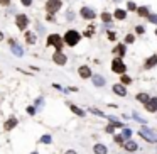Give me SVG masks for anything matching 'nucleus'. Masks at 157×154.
Returning <instances> with one entry per match:
<instances>
[{"instance_id":"obj_1","label":"nucleus","mask_w":157,"mask_h":154,"mask_svg":"<svg viewBox=\"0 0 157 154\" xmlns=\"http://www.w3.org/2000/svg\"><path fill=\"white\" fill-rule=\"evenodd\" d=\"M81 32L76 29H68L64 32V36H62V42H64V46H68V48H74V46H78V44L81 42Z\"/></svg>"},{"instance_id":"obj_27","label":"nucleus","mask_w":157,"mask_h":154,"mask_svg":"<svg viewBox=\"0 0 157 154\" xmlns=\"http://www.w3.org/2000/svg\"><path fill=\"white\" fill-rule=\"evenodd\" d=\"M120 83H122V85H130V83H132V78L128 76V75L123 73V75H120Z\"/></svg>"},{"instance_id":"obj_10","label":"nucleus","mask_w":157,"mask_h":154,"mask_svg":"<svg viewBox=\"0 0 157 154\" xmlns=\"http://www.w3.org/2000/svg\"><path fill=\"white\" fill-rule=\"evenodd\" d=\"M78 75H80V78H83V80H88V78H91L93 71L88 64H81L80 68H78Z\"/></svg>"},{"instance_id":"obj_18","label":"nucleus","mask_w":157,"mask_h":154,"mask_svg":"<svg viewBox=\"0 0 157 154\" xmlns=\"http://www.w3.org/2000/svg\"><path fill=\"white\" fill-rule=\"evenodd\" d=\"M10 51H12V54L17 56V58H22V56H24V48H22V46H19L17 42H14L10 46Z\"/></svg>"},{"instance_id":"obj_12","label":"nucleus","mask_w":157,"mask_h":154,"mask_svg":"<svg viewBox=\"0 0 157 154\" xmlns=\"http://www.w3.org/2000/svg\"><path fill=\"white\" fill-rule=\"evenodd\" d=\"M144 107H145L147 112H150V114H155V112H157V97H150V98L147 100L145 103H144Z\"/></svg>"},{"instance_id":"obj_24","label":"nucleus","mask_w":157,"mask_h":154,"mask_svg":"<svg viewBox=\"0 0 157 154\" xmlns=\"http://www.w3.org/2000/svg\"><path fill=\"white\" fill-rule=\"evenodd\" d=\"M95 29H96V27L93 26V24H91V26H88V27H86V31L83 32V36H84V37H91L93 34H95Z\"/></svg>"},{"instance_id":"obj_45","label":"nucleus","mask_w":157,"mask_h":154,"mask_svg":"<svg viewBox=\"0 0 157 154\" xmlns=\"http://www.w3.org/2000/svg\"><path fill=\"white\" fill-rule=\"evenodd\" d=\"M64 154H78V152H76V151H73V149H68Z\"/></svg>"},{"instance_id":"obj_19","label":"nucleus","mask_w":157,"mask_h":154,"mask_svg":"<svg viewBox=\"0 0 157 154\" xmlns=\"http://www.w3.org/2000/svg\"><path fill=\"white\" fill-rule=\"evenodd\" d=\"M112 15H113V19H117V20H125V19H127V10H125V9H115V12Z\"/></svg>"},{"instance_id":"obj_32","label":"nucleus","mask_w":157,"mask_h":154,"mask_svg":"<svg viewBox=\"0 0 157 154\" xmlns=\"http://www.w3.org/2000/svg\"><path fill=\"white\" fill-rule=\"evenodd\" d=\"M26 112H27L29 115H36V114H37V108H36L34 105H29V107L26 108Z\"/></svg>"},{"instance_id":"obj_7","label":"nucleus","mask_w":157,"mask_h":154,"mask_svg":"<svg viewBox=\"0 0 157 154\" xmlns=\"http://www.w3.org/2000/svg\"><path fill=\"white\" fill-rule=\"evenodd\" d=\"M80 17L84 19V20H95V19L98 17V14H96V12L93 10L91 7H86V5H83V7L80 9Z\"/></svg>"},{"instance_id":"obj_33","label":"nucleus","mask_w":157,"mask_h":154,"mask_svg":"<svg viewBox=\"0 0 157 154\" xmlns=\"http://www.w3.org/2000/svg\"><path fill=\"white\" fill-rule=\"evenodd\" d=\"M19 2H20L22 7H32L34 4V0H19Z\"/></svg>"},{"instance_id":"obj_3","label":"nucleus","mask_w":157,"mask_h":154,"mask_svg":"<svg viewBox=\"0 0 157 154\" xmlns=\"http://www.w3.org/2000/svg\"><path fill=\"white\" fill-rule=\"evenodd\" d=\"M29 24H30V19L27 14H24V12H20V14H15V27H17L19 31H27L29 29Z\"/></svg>"},{"instance_id":"obj_6","label":"nucleus","mask_w":157,"mask_h":154,"mask_svg":"<svg viewBox=\"0 0 157 154\" xmlns=\"http://www.w3.org/2000/svg\"><path fill=\"white\" fill-rule=\"evenodd\" d=\"M112 71L117 75H123L125 71H127V64L123 63V59L122 58H113V61H112Z\"/></svg>"},{"instance_id":"obj_35","label":"nucleus","mask_w":157,"mask_h":154,"mask_svg":"<svg viewBox=\"0 0 157 154\" xmlns=\"http://www.w3.org/2000/svg\"><path fill=\"white\" fill-rule=\"evenodd\" d=\"M122 136H123V139H125V141H127V139H130L132 130H130V129H123V132H122Z\"/></svg>"},{"instance_id":"obj_37","label":"nucleus","mask_w":157,"mask_h":154,"mask_svg":"<svg viewBox=\"0 0 157 154\" xmlns=\"http://www.w3.org/2000/svg\"><path fill=\"white\" fill-rule=\"evenodd\" d=\"M74 17H76L74 10H68V12H66V19H68V20H74Z\"/></svg>"},{"instance_id":"obj_39","label":"nucleus","mask_w":157,"mask_h":154,"mask_svg":"<svg viewBox=\"0 0 157 154\" xmlns=\"http://www.w3.org/2000/svg\"><path fill=\"white\" fill-rule=\"evenodd\" d=\"M12 0H0V7H10Z\"/></svg>"},{"instance_id":"obj_44","label":"nucleus","mask_w":157,"mask_h":154,"mask_svg":"<svg viewBox=\"0 0 157 154\" xmlns=\"http://www.w3.org/2000/svg\"><path fill=\"white\" fill-rule=\"evenodd\" d=\"M4 39H5V34L0 31V42H4Z\"/></svg>"},{"instance_id":"obj_22","label":"nucleus","mask_w":157,"mask_h":154,"mask_svg":"<svg viewBox=\"0 0 157 154\" xmlns=\"http://www.w3.org/2000/svg\"><path fill=\"white\" fill-rule=\"evenodd\" d=\"M135 12H137V15H139V17H144V19L150 14V10H149V7H147V5H140V7H137Z\"/></svg>"},{"instance_id":"obj_17","label":"nucleus","mask_w":157,"mask_h":154,"mask_svg":"<svg viewBox=\"0 0 157 154\" xmlns=\"http://www.w3.org/2000/svg\"><path fill=\"white\" fill-rule=\"evenodd\" d=\"M122 146H123V147H125V151H128V152H134V151L139 149L137 142H135V141H132V139H127L123 144H122Z\"/></svg>"},{"instance_id":"obj_8","label":"nucleus","mask_w":157,"mask_h":154,"mask_svg":"<svg viewBox=\"0 0 157 154\" xmlns=\"http://www.w3.org/2000/svg\"><path fill=\"white\" fill-rule=\"evenodd\" d=\"M112 53H113L115 58H123L125 54H127V44L125 42H118L113 46V49H112Z\"/></svg>"},{"instance_id":"obj_40","label":"nucleus","mask_w":157,"mask_h":154,"mask_svg":"<svg viewBox=\"0 0 157 154\" xmlns=\"http://www.w3.org/2000/svg\"><path fill=\"white\" fill-rule=\"evenodd\" d=\"M145 32V27L144 26H135V34H144Z\"/></svg>"},{"instance_id":"obj_4","label":"nucleus","mask_w":157,"mask_h":154,"mask_svg":"<svg viewBox=\"0 0 157 154\" xmlns=\"http://www.w3.org/2000/svg\"><path fill=\"white\" fill-rule=\"evenodd\" d=\"M46 14H58L62 9V0H46Z\"/></svg>"},{"instance_id":"obj_34","label":"nucleus","mask_w":157,"mask_h":154,"mask_svg":"<svg viewBox=\"0 0 157 154\" xmlns=\"http://www.w3.org/2000/svg\"><path fill=\"white\" fill-rule=\"evenodd\" d=\"M132 117L135 119V120H137V122H140V124H142V125H145V124H147V122H145V120H144V119H142V117H140V115H139V114H135V112H134V114H132Z\"/></svg>"},{"instance_id":"obj_5","label":"nucleus","mask_w":157,"mask_h":154,"mask_svg":"<svg viewBox=\"0 0 157 154\" xmlns=\"http://www.w3.org/2000/svg\"><path fill=\"white\" fill-rule=\"evenodd\" d=\"M139 134H140V137H142L144 141H147V142H152V144L157 142V134L154 130H150L149 127H145V125H142Z\"/></svg>"},{"instance_id":"obj_31","label":"nucleus","mask_w":157,"mask_h":154,"mask_svg":"<svg viewBox=\"0 0 157 154\" xmlns=\"http://www.w3.org/2000/svg\"><path fill=\"white\" fill-rule=\"evenodd\" d=\"M127 10L135 12L137 10V4H135V2H127Z\"/></svg>"},{"instance_id":"obj_9","label":"nucleus","mask_w":157,"mask_h":154,"mask_svg":"<svg viewBox=\"0 0 157 154\" xmlns=\"http://www.w3.org/2000/svg\"><path fill=\"white\" fill-rule=\"evenodd\" d=\"M52 63L58 64V66H64L66 63H68V56L62 51H54V54H52Z\"/></svg>"},{"instance_id":"obj_13","label":"nucleus","mask_w":157,"mask_h":154,"mask_svg":"<svg viewBox=\"0 0 157 154\" xmlns=\"http://www.w3.org/2000/svg\"><path fill=\"white\" fill-rule=\"evenodd\" d=\"M17 124H19L17 117H9L7 120H5V124H4V130H5V132H10L12 129L17 127Z\"/></svg>"},{"instance_id":"obj_38","label":"nucleus","mask_w":157,"mask_h":154,"mask_svg":"<svg viewBox=\"0 0 157 154\" xmlns=\"http://www.w3.org/2000/svg\"><path fill=\"white\" fill-rule=\"evenodd\" d=\"M42 105H44V98H42V97H39V98L36 100V105H34V107H36V108H37V107L42 108Z\"/></svg>"},{"instance_id":"obj_14","label":"nucleus","mask_w":157,"mask_h":154,"mask_svg":"<svg viewBox=\"0 0 157 154\" xmlns=\"http://www.w3.org/2000/svg\"><path fill=\"white\" fill-rule=\"evenodd\" d=\"M112 90H113V93L118 95V97H127V88H125V85H122V83H115L113 86H112Z\"/></svg>"},{"instance_id":"obj_36","label":"nucleus","mask_w":157,"mask_h":154,"mask_svg":"<svg viewBox=\"0 0 157 154\" xmlns=\"http://www.w3.org/2000/svg\"><path fill=\"white\" fill-rule=\"evenodd\" d=\"M145 19H147L149 22H152V24H157V15H155V14H149Z\"/></svg>"},{"instance_id":"obj_46","label":"nucleus","mask_w":157,"mask_h":154,"mask_svg":"<svg viewBox=\"0 0 157 154\" xmlns=\"http://www.w3.org/2000/svg\"><path fill=\"white\" fill-rule=\"evenodd\" d=\"M52 86H54L56 90H62V86H61V85H58V83H54V85H52Z\"/></svg>"},{"instance_id":"obj_25","label":"nucleus","mask_w":157,"mask_h":154,"mask_svg":"<svg viewBox=\"0 0 157 154\" xmlns=\"http://www.w3.org/2000/svg\"><path fill=\"white\" fill-rule=\"evenodd\" d=\"M135 98H137V102H140V103H145L147 102V100H149L150 98V97L149 95H147V93H137V97H135Z\"/></svg>"},{"instance_id":"obj_15","label":"nucleus","mask_w":157,"mask_h":154,"mask_svg":"<svg viewBox=\"0 0 157 154\" xmlns=\"http://www.w3.org/2000/svg\"><path fill=\"white\" fill-rule=\"evenodd\" d=\"M91 81H93V85H95L96 88L105 86V83H106L105 76H102V75H91Z\"/></svg>"},{"instance_id":"obj_23","label":"nucleus","mask_w":157,"mask_h":154,"mask_svg":"<svg viewBox=\"0 0 157 154\" xmlns=\"http://www.w3.org/2000/svg\"><path fill=\"white\" fill-rule=\"evenodd\" d=\"M70 110H71V112H73L74 115H78V117H84V115H86V112H84L83 108H80V107H78V105H73V103H71V105H70Z\"/></svg>"},{"instance_id":"obj_30","label":"nucleus","mask_w":157,"mask_h":154,"mask_svg":"<svg viewBox=\"0 0 157 154\" xmlns=\"http://www.w3.org/2000/svg\"><path fill=\"white\" fill-rule=\"evenodd\" d=\"M91 114H95V115H98V117H106V114H103L102 110H98V108H88Z\"/></svg>"},{"instance_id":"obj_20","label":"nucleus","mask_w":157,"mask_h":154,"mask_svg":"<svg viewBox=\"0 0 157 154\" xmlns=\"http://www.w3.org/2000/svg\"><path fill=\"white\" fill-rule=\"evenodd\" d=\"M93 152L95 154H108V147L105 144H95L93 146Z\"/></svg>"},{"instance_id":"obj_43","label":"nucleus","mask_w":157,"mask_h":154,"mask_svg":"<svg viewBox=\"0 0 157 154\" xmlns=\"http://www.w3.org/2000/svg\"><path fill=\"white\" fill-rule=\"evenodd\" d=\"M108 39L110 41H115V39H117V34H115L113 31H110V32H108Z\"/></svg>"},{"instance_id":"obj_48","label":"nucleus","mask_w":157,"mask_h":154,"mask_svg":"<svg viewBox=\"0 0 157 154\" xmlns=\"http://www.w3.org/2000/svg\"><path fill=\"white\" fill-rule=\"evenodd\" d=\"M155 36H157V29H155Z\"/></svg>"},{"instance_id":"obj_28","label":"nucleus","mask_w":157,"mask_h":154,"mask_svg":"<svg viewBox=\"0 0 157 154\" xmlns=\"http://www.w3.org/2000/svg\"><path fill=\"white\" fill-rule=\"evenodd\" d=\"M123 42L125 44H134V42H135V34H127L125 39H123Z\"/></svg>"},{"instance_id":"obj_49","label":"nucleus","mask_w":157,"mask_h":154,"mask_svg":"<svg viewBox=\"0 0 157 154\" xmlns=\"http://www.w3.org/2000/svg\"><path fill=\"white\" fill-rule=\"evenodd\" d=\"M32 154H37V152H32Z\"/></svg>"},{"instance_id":"obj_26","label":"nucleus","mask_w":157,"mask_h":154,"mask_svg":"<svg viewBox=\"0 0 157 154\" xmlns=\"http://www.w3.org/2000/svg\"><path fill=\"white\" fill-rule=\"evenodd\" d=\"M39 142H42V144H51V142H52V136H51V134H44V136L39 139Z\"/></svg>"},{"instance_id":"obj_29","label":"nucleus","mask_w":157,"mask_h":154,"mask_svg":"<svg viewBox=\"0 0 157 154\" xmlns=\"http://www.w3.org/2000/svg\"><path fill=\"white\" fill-rule=\"evenodd\" d=\"M113 141L117 144H120V146L125 142V139H123V136H122V134H113Z\"/></svg>"},{"instance_id":"obj_41","label":"nucleus","mask_w":157,"mask_h":154,"mask_svg":"<svg viewBox=\"0 0 157 154\" xmlns=\"http://www.w3.org/2000/svg\"><path fill=\"white\" fill-rule=\"evenodd\" d=\"M46 22H56L54 14H48V15H46Z\"/></svg>"},{"instance_id":"obj_42","label":"nucleus","mask_w":157,"mask_h":154,"mask_svg":"<svg viewBox=\"0 0 157 154\" xmlns=\"http://www.w3.org/2000/svg\"><path fill=\"white\" fill-rule=\"evenodd\" d=\"M105 132H108V134H113V132H115V127H113L112 124L106 125V127H105Z\"/></svg>"},{"instance_id":"obj_2","label":"nucleus","mask_w":157,"mask_h":154,"mask_svg":"<svg viewBox=\"0 0 157 154\" xmlns=\"http://www.w3.org/2000/svg\"><path fill=\"white\" fill-rule=\"evenodd\" d=\"M46 48H54L56 51H62L64 42H62V36L59 32H51L46 36Z\"/></svg>"},{"instance_id":"obj_47","label":"nucleus","mask_w":157,"mask_h":154,"mask_svg":"<svg viewBox=\"0 0 157 154\" xmlns=\"http://www.w3.org/2000/svg\"><path fill=\"white\" fill-rule=\"evenodd\" d=\"M113 2H120V0H113Z\"/></svg>"},{"instance_id":"obj_11","label":"nucleus","mask_w":157,"mask_h":154,"mask_svg":"<svg viewBox=\"0 0 157 154\" xmlns=\"http://www.w3.org/2000/svg\"><path fill=\"white\" fill-rule=\"evenodd\" d=\"M24 41L29 46H34V44H37V34L34 31H24Z\"/></svg>"},{"instance_id":"obj_16","label":"nucleus","mask_w":157,"mask_h":154,"mask_svg":"<svg viewBox=\"0 0 157 154\" xmlns=\"http://www.w3.org/2000/svg\"><path fill=\"white\" fill-rule=\"evenodd\" d=\"M154 66H157V54L149 56V58L145 59V63H144V70H152Z\"/></svg>"},{"instance_id":"obj_21","label":"nucleus","mask_w":157,"mask_h":154,"mask_svg":"<svg viewBox=\"0 0 157 154\" xmlns=\"http://www.w3.org/2000/svg\"><path fill=\"white\" fill-rule=\"evenodd\" d=\"M100 19H102V22H103V24H112V20H113V15L110 14V12L103 10L102 14H100Z\"/></svg>"}]
</instances>
